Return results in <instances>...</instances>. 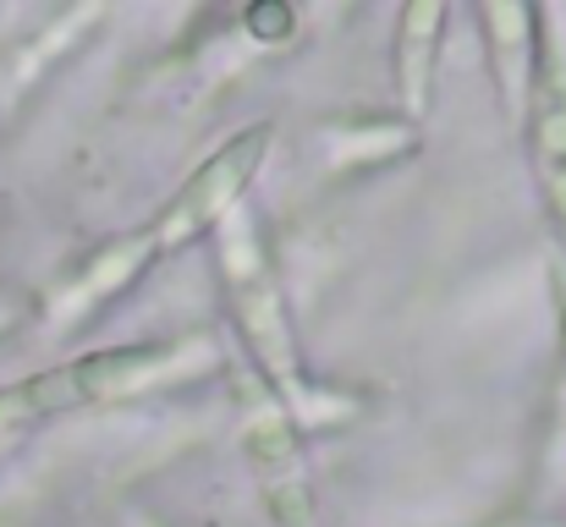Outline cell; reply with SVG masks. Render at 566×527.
Returning <instances> with one entry per match:
<instances>
[{"label":"cell","mask_w":566,"mask_h":527,"mask_svg":"<svg viewBox=\"0 0 566 527\" xmlns=\"http://www.w3.org/2000/svg\"><path fill=\"white\" fill-rule=\"evenodd\" d=\"M171 362H177V347L144 341V347L88 351V357H77V362L28 373V379H17V384L0 390V429H11V423H39V418H61V412H88V407L138 396V390L155 384Z\"/></svg>","instance_id":"obj_1"},{"label":"cell","mask_w":566,"mask_h":527,"mask_svg":"<svg viewBox=\"0 0 566 527\" xmlns=\"http://www.w3.org/2000/svg\"><path fill=\"white\" fill-rule=\"evenodd\" d=\"M220 275H226V297H231V319L242 330V341L253 347V368L270 384V396L286 407L303 401V373H297V347H292V325L281 308V286L259 253L253 225L226 220L220 225Z\"/></svg>","instance_id":"obj_2"},{"label":"cell","mask_w":566,"mask_h":527,"mask_svg":"<svg viewBox=\"0 0 566 527\" xmlns=\"http://www.w3.org/2000/svg\"><path fill=\"white\" fill-rule=\"evenodd\" d=\"M270 122H253L248 133L226 138L203 166H192V176L177 187V198L160 209V220L149 225V247L155 259H171L192 242H203L209 231H220L231 220V209L242 203V192L253 187V176L270 155Z\"/></svg>","instance_id":"obj_3"},{"label":"cell","mask_w":566,"mask_h":527,"mask_svg":"<svg viewBox=\"0 0 566 527\" xmlns=\"http://www.w3.org/2000/svg\"><path fill=\"white\" fill-rule=\"evenodd\" d=\"M242 418H248V467H253L270 523L314 527V489H308V462H303L292 412L270 396L264 379H253L242 390Z\"/></svg>","instance_id":"obj_4"},{"label":"cell","mask_w":566,"mask_h":527,"mask_svg":"<svg viewBox=\"0 0 566 527\" xmlns=\"http://www.w3.org/2000/svg\"><path fill=\"white\" fill-rule=\"evenodd\" d=\"M528 149L545 181V203L566 225V50L545 33L534 39V72H528Z\"/></svg>","instance_id":"obj_5"},{"label":"cell","mask_w":566,"mask_h":527,"mask_svg":"<svg viewBox=\"0 0 566 527\" xmlns=\"http://www.w3.org/2000/svg\"><path fill=\"white\" fill-rule=\"evenodd\" d=\"M440 33H446V6L440 0H412L396 22V99L412 122L429 116V105H434Z\"/></svg>","instance_id":"obj_6"},{"label":"cell","mask_w":566,"mask_h":527,"mask_svg":"<svg viewBox=\"0 0 566 527\" xmlns=\"http://www.w3.org/2000/svg\"><path fill=\"white\" fill-rule=\"evenodd\" d=\"M155 264V247H149V231H138V236H122V242H111L105 253H94V264L83 270V281H77V292L66 297V303H77L72 314H83L88 303H105L111 292H122L133 275H144Z\"/></svg>","instance_id":"obj_7"},{"label":"cell","mask_w":566,"mask_h":527,"mask_svg":"<svg viewBox=\"0 0 566 527\" xmlns=\"http://www.w3.org/2000/svg\"><path fill=\"white\" fill-rule=\"evenodd\" d=\"M248 28H253V33H264V44H275V33H292V11H281V6L248 11Z\"/></svg>","instance_id":"obj_8"}]
</instances>
